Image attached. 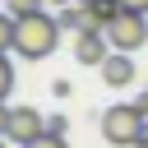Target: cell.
<instances>
[{
	"label": "cell",
	"instance_id": "obj_1",
	"mask_svg": "<svg viewBox=\"0 0 148 148\" xmlns=\"http://www.w3.org/2000/svg\"><path fill=\"white\" fill-rule=\"evenodd\" d=\"M60 18L56 14H28V18H18V28H14V56H23V60H46L56 46H60Z\"/></svg>",
	"mask_w": 148,
	"mask_h": 148
},
{
	"label": "cell",
	"instance_id": "obj_2",
	"mask_svg": "<svg viewBox=\"0 0 148 148\" xmlns=\"http://www.w3.org/2000/svg\"><path fill=\"white\" fill-rule=\"evenodd\" d=\"M143 125H148V116H143L134 102H116L111 111H102V139H106L111 148H139Z\"/></svg>",
	"mask_w": 148,
	"mask_h": 148
},
{
	"label": "cell",
	"instance_id": "obj_3",
	"mask_svg": "<svg viewBox=\"0 0 148 148\" xmlns=\"http://www.w3.org/2000/svg\"><path fill=\"white\" fill-rule=\"evenodd\" d=\"M106 42H111V51H125V56H134L139 46H148V14L120 9V14L106 23Z\"/></svg>",
	"mask_w": 148,
	"mask_h": 148
},
{
	"label": "cell",
	"instance_id": "obj_4",
	"mask_svg": "<svg viewBox=\"0 0 148 148\" xmlns=\"http://www.w3.org/2000/svg\"><path fill=\"white\" fill-rule=\"evenodd\" d=\"M46 134V116L37 106H9V125H5V143L14 148H28Z\"/></svg>",
	"mask_w": 148,
	"mask_h": 148
},
{
	"label": "cell",
	"instance_id": "obj_5",
	"mask_svg": "<svg viewBox=\"0 0 148 148\" xmlns=\"http://www.w3.org/2000/svg\"><path fill=\"white\" fill-rule=\"evenodd\" d=\"M111 56V42H106V32H83V37H74V60L79 65H88V69H102V60Z\"/></svg>",
	"mask_w": 148,
	"mask_h": 148
},
{
	"label": "cell",
	"instance_id": "obj_6",
	"mask_svg": "<svg viewBox=\"0 0 148 148\" xmlns=\"http://www.w3.org/2000/svg\"><path fill=\"white\" fill-rule=\"evenodd\" d=\"M102 83H106V88H130V83H134V56L111 51V56L102 60Z\"/></svg>",
	"mask_w": 148,
	"mask_h": 148
},
{
	"label": "cell",
	"instance_id": "obj_7",
	"mask_svg": "<svg viewBox=\"0 0 148 148\" xmlns=\"http://www.w3.org/2000/svg\"><path fill=\"white\" fill-rule=\"evenodd\" d=\"M14 28H18V18H14L9 9H0V51H5V56L14 51Z\"/></svg>",
	"mask_w": 148,
	"mask_h": 148
},
{
	"label": "cell",
	"instance_id": "obj_8",
	"mask_svg": "<svg viewBox=\"0 0 148 148\" xmlns=\"http://www.w3.org/2000/svg\"><path fill=\"white\" fill-rule=\"evenodd\" d=\"M5 9H9L14 18H28V14H42L46 0H5Z\"/></svg>",
	"mask_w": 148,
	"mask_h": 148
},
{
	"label": "cell",
	"instance_id": "obj_9",
	"mask_svg": "<svg viewBox=\"0 0 148 148\" xmlns=\"http://www.w3.org/2000/svg\"><path fill=\"white\" fill-rule=\"evenodd\" d=\"M9 88H14V65H9V56L0 51V102L9 97Z\"/></svg>",
	"mask_w": 148,
	"mask_h": 148
},
{
	"label": "cell",
	"instance_id": "obj_10",
	"mask_svg": "<svg viewBox=\"0 0 148 148\" xmlns=\"http://www.w3.org/2000/svg\"><path fill=\"white\" fill-rule=\"evenodd\" d=\"M28 148H69V139H65V134H42V139L28 143Z\"/></svg>",
	"mask_w": 148,
	"mask_h": 148
},
{
	"label": "cell",
	"instance_id": "obj_11",
	"mask_svg": "<svg viewBox=\"0 0 148 148\" xmlns=\"http://www.w3.org/2000/svg\"><path fill=\"white\" fill-rule=\"evenodd\" d=\"M120 9H134V14H148V0H116Z\"/></svg>",
	"mask_w": 148,
	"mask_h": 148
},
{
	"label": "cell",
	"instance_id": "obj_12",
	"mask_svg": "<svg viewBox=\"0 0 148 148\" xmlns=\"http://www.w3.org/2000/svg\"><path fill=\"white\" fill-rule=\"evenodd\" d=\"M46 134H65V116H51L46 120Z\"/></svg>",
	"mask_w": 148,
	"mask_h": 148
},
{
	"label": "cell",
	"instance_id": "obj_13",
	"mask_svg": "<svg viewBox=\"0 0 148 148\" xmlns=\"http://www.w3.org/2000/svg\"><path fill=\"white\" fill-rule=\"evenodd\" d=\"M5 125H9V106L0 102V139H5Z\"/></svg>",
	"mask_w": 148,
	"mask_h": 148
},
{
	"label": "cell",
	"instance_id": "obj_14",
	"mask_svg": "<svg viewBox=\"0 0 148 148\" xmlns=\"http://www.w3.org/2000/svg\"><path fill=\"white\" fill-rule=\"evenodd\" d=\"M46 5H56V9H65V5H74V0H46Z\"/></svg>",
	"mask_w": 148,
	"mask_h": 148
},
{
	"label": "cell",
	"instance_id": "obj_15",
	"mask_svg": "<svg viewBox=\"0 0 148 148\" xmlns=\"http://www.w3.org/2000/svg\"><path fill=\"white\" fill-rule=\"evenodd\" d=\"M139 148H148V125H143V139H139Z\"/></svg>",
	"mask_w": 148,
	"mask_h": 148
},
{
	"label": "cell",
	"instance_id": "obj_16",
	"mask_svg": "<svg viewBox=\"0 0 148 148\" xmlns=\"http://www.w3.org/2000/svg\"><path fill=\"white\" fill-rule=\"evenodd\" d=\"M79 5H92V0H79Z\"/></svg>",
	"mask_w": 148,
	"mask_h": 148
},
{
	"label": "cell",
	"instance_id": "obj_17",
	"mask_svg": "<svg viewBox=\"0 0 148 148\" xmlns=\"http://www.w3.org/2000/svg\"><path fill=\"white\" fill-rule=\"evenodd\" d=\"M0 148H5V139H0Z\"/></svg>",
	"mask_w": 148,
	"mask_h": 148
}]
</instances>
